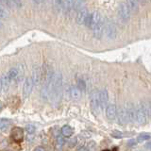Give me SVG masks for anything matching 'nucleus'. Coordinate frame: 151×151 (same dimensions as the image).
I'll return each mask as SVG.
<instances>
[{"label": "nucleus", "instance_id": "obj_1", "mask_svg": "<svg viewBox=\"0 0 151 151\" xmlns=\"http://www.w3.org/2000/svg\"><path fill=\"white\" fill-rule=\"evenodd\" d=\"M151 116L150 105L147 102H141L136 108V122L140 125H144Z\"/></svg>", "mask_w": 151, "mask_h": 151}, {"label": "nucleus", "instance_id": "obj_2", "mask_svg": "<svg viewBox=\"0 0 151 151\" xmlns=\"http://www.w3.org/2000/svg\"><path fill=\"white\" fill-rule=\"evenodd\" d=\"M8 76H9V79H11V81L16 82V83L20 82L23 78V76H24L23 65H18L17 67L11 68L8 72Z\"/></svg>", "mask_w": 151, "mask_h": 151}, {"label": "nucleus", "instance_id": "obj_3", "mask_svg": "<svg viewBox=\"0 0 151 151\" xmlns=\"http://www.w3.org/2000/svg\"><path fill=\"white\" fill-rule=\"evenodd\" d=\"M101 18H102L101 14L99 13L98 12H96V11L93 12L89 13L88 15H87L86 19H85L84 25L86 26L87 27L92 28V29H93V28L98 24V22L100 21Z\"/></svg>", "mask_w": 151, "mask_h": 151}, {"label": "nucleus", "instance_id": "obj_4", "mask_svg": "<svg viewBox=\"0 0 151 151\" xmlns=\"http://www.w3.org/2000/svg\"><path fill=\"white\" fill-rule=\"evenodd\" d=\"M105 29H106V22L105 19L102 17L97 25L93 28V36L96 40H100L103 37V35L105 34Z\"/></svg>", "mask_w": 151, "mask_h": 151}, {"label": "nucleus", "instance_id": "obj_5", "mask_svg": "<svg viewBox=\"0 0 151 151\" xmlns=\"http://www.w3.org/2000/svg\"><path fill=\"white\" fill-rule=\"evenodd\" d=\"M130 9L127 3H121L118 7V17L122 22H127L130 18Z\"/></svg>", "mask_w": 151, "mask_h": 151}, {"label": "nucleus", "instance_id": "obj_6", "mask_svg": "<svg viewBox=\"0 0 151 151\" xmlns=\"http://www.w3.org/2000/svg\"><path fill=\"white\" fill-rule=\"evenodd\" d=\"M63 78L60 72H55L51 82V90H63Z\"/></svg>", "mask_w": 151, "mask_h": 151}, {"label": "nucleus", "instance_id": "obj_7", "mask_svg": "<svg viewBox=\"0 0 151 151\" xmlns=\"http://www.w3.org/2000/svg\"><path fill=\"white\" fill-rule=\"evenodd\" d=\"M105 112H106L107 119L111 121L115 120V118L117 117V113H118V109H117L116 104L114 103L108 104V106L105 109Z\"/></svg>", "mask_w": 151, "mask_h": 151}, {"label": "nucleus", "instance_id": "obj_8", "mask_svg": "<svg viewBox=\"0 0 151 151\" xmlns=\"http://www.w3.org/2000/svg\"><path fill=\"white\" fill-rule=\"evenodd\" d=\"M117 27L113 24L112 22H109L106 25V29H105V35L107 36L108 39L110 40H114L117 37Z\"/></svg>", "mask_w": 151, "mask_h": 151}, {"label": "nucleus", "instance_id": "obj_9", "mask_svg": "<svg viewBox=\"0 0 151 151\" xmlns=\"http://www.w3.org/2000/svg\"><path fill=\"white\" fill-rule=\"evenodd\" d=\"M33 86H34V82H33L32 78H27L25 79V82H24V86H23V97L27 98L29 96V94L32 92Z\"/></svg>", "mask_w": 151, "mask_h": 151}, {"label": "nucleus", "instance_id": "obj_10", "mask_svg": "<svg viewBox=\"0 0 151 151\" xmlns=\"http://www.w3.org/2000/svg\"><path fill=\"white\" fill-rule=\"evenodd\" d=\"M109 102V92L107 89H103L99 91V108L104 111L108 106Z\"/></svg>", "mask_w": 151, "mask_h": 151}, {"label": "nucleus", "instance_id": "obj_11", "mask_svg": "<svg viewBox=\"0 0 151 151\" xmlns=\"http://www.w3.org/2000/svg\"><path fill=\"white\" fill-rule=\"evenodd\" d=\"M67 93L69 94L70 98L74 99V100H78L81 97V90H80L78 85H71L67 89Z\"/></svg>", "mask_w": 151, "mask_h": 151}, {"label": "nucleus", "instance_id": "obj_12", "mask_svg": "<svg viewBox=\"0 0 151 151\" xmlns=\"http://www.w3.org/2000/svg\"><path fill=\"white\" fill-rule=\"evenodd\" d=\"M31 78L33 82H34V85H40L42 83V67L38 65L33 66Z\"/></svg>", "mask_w": 151, "mask_h": 151}, {"label": "nucleus", "instance_id": "obj_13", "mask_svg": "<svg viewBox=\"0 0 151 151\" xmlns=\"http://www.w3.org/2000/svg\"><path fill=\"white\" fill-rule=\"evenodd\" d=\"M88 14H89L88 9L84 8V7L79 9L77 12V15H76V22H77L78 25H84L85 19H86Z\"/></svg>", "mask_w": 151, "mask_h": 151}, {"label": "nucleus", "instance_id": "obj_14", "mask_svg": "<svg viewBox=\"0 0 151 151\" xmlns=\"http://www.w3.org/2000/svg\"><path fill=\"white\" fill-rule=\"evenodd\" d=\"M125 108L127 110V119H129V122L132 123L136 121V108L132 105L131 103H126Z\"/></svg>", "mask_w": 151, "mask_h": 151}, {"label": "nucleus", "instance_id": "obj_15", "mask_svg": "<svg viewBox=\"0 0 151 151\" xmlns=\"http://www.w3.org/2000/svg\"><path fill=\"white\" fill-rule=\"evenodd\" d=\"M117 122L119 125H126L127 123H129V119H127V110L125 106L121 108L120 110H118L117 113Z\"/></svg>", "mask_w": 151, "mask_h": 151}, {"label": "nucleus", "instance_id": "obj_16", "mask_svg": "<svg viewBox=\"0 0 151 151\" xmlns=\"http://www.w3.org/2000/svg\"><path fill=\"white\" fill-rule=\"evenodd\" d=\"M11 136L14 142H16V143H21L24 139L23 129H20V127H14V129H12V130Z\"/></svg>", "mask_w": 151, "mask_h": 151}, {"label": "nucleus", "instance_id": "obj_17", "mask_svg": "<svg viewBox=\"0 0 151 151\" xmlns=\"http://www.w3.org/2000/svg\"><path fill=\"white\" fill-rule=\"evenodd\" d=\"M91 108L92 110L96 111L99 110V91L96 90L92 93V96H91Z\"/></svg>", "mask_w": 151, "mask_h": 151}, {"label": "nucleus", "instance_id": "obj_18", "mask_svg": "<svg viewBox=\"0 0 151 151\" xmlns=\"http://www.w3.org/2000/svg\"><path fill=\"white\" fill-rule=\"evenodd\" d=\"M64 1V8H63V13L66 16H69L73 12L75 8V1L76 0H63Z\"/></svg>", "mask_w": 151, "mask_h": 151}, {"label": "nucleus", "instance_id": "obj_19", "mask_svg": "<svg viewBox=\"0 0 151 151\" xmlns=\"http://www.w3.org/2000/svg\"><path fill=\"white\" fill-rule=\"evenodd\" d=\"M126 3L129 6L132 13H137L139 12V7H140L139 0H126Z\"/></svg>", "mask_w": 151, "mask_h": 151}, {"label": "nucleus", "instance_id": "obj_20", "mask_svg": "<svg viewBox=\"0 0 151 151\" xmlns=\"http://www.w3.org/2000/svg\"><path fill=\"white\" fill-rule=\"evenodd\" d=\"M1 82H2V91L3 92H7L9 88V84H11V79H9L8 74L7 75H3L1 78Z\"/></svg>", "mask_w": 151, "mask_h": 151}, {"label": "nucleus", "instance_id": "obj_21", "mask_svg": "<svg viewBox=\"0 0 151 151\" xmlns=\"http://www.w3.org/2000/svg\"><path fill=\"white\" fill-rule=\"evenodd\" d=\"M61 134H63L65 138H70V137L74 134V129L70 126L65 125L61 127Z\"/></svg>", "mask_w": 151, "mask_h": 151}, {"label": "nucleus", "instance_id": "obj_22", "mask_svg": "<svg viewBox=\"0 0 151 151\" xmlns=\"http://www.w3.org/2000/svg\"><path fill=\"white\" fill-rule=\"evenodd\" d=\"M63 8H64L63 0H55L54 1V11L57 13L63 12Z\"/></svg>", "mask_w": 151, "mask_h": 151}, {"label": "nucleus", "instance_id": "obj_23", "mask_svg": "<svg viewBox=\"0 0 151 151\" xmlns=\"http://www.w3.org/2000/svg\"><path fill=\"white\" fill-rule=\"evenodd\" d=\"M9 16V12L7 11V9L5 8L3 4L0 3V20H4V19H7Z\"/></svg>", "mask_w": 151, "mask_h": 151}, {"label": "nucleus", "instance_id": "obj_24", "mask_svg": "<svg viewBox=\"0 0 151 151\" xmlns=\"http://www.w3.org/2000/svg\"><path fill=\"white\" fill-rule=\"evenodd\" d=\"M151 138V136L150 134L148 133H141L138 135V137H137V142L138 143H143V142L145 141H147Z\"/></svg>", "mask_w": 151, "mask_h": 151}, {"label": "nucleus", "instance_id": "obj_25", "mask_svg": "<svg viewBox=\"0 0 151 151\" xmlns=\"http://www.w3.org/2000/svg\"><path fill=\"white\" fill-rule=\"evenodd\" d=\"M9 125H11V121L9 120L5 119V118H1L0 119V129L1 130L6 129Z\"/></svg>", "mask_w": 151, "mask_h": 151}, {"label": "nucleus", "instance_id": "obj_26", "mask_svg": "<svg viewBox=\"0 0 151 151\" xmlns=\"http://www.w3.org/2000/svg\"><path fill=\"white\" fill-rule=\"evenodd\" d=\"M78 87L81 90L82 93L86 92V82H85V80L83 78H79L78 80Z\"/></svg>", "mask_w": 151, "mask_h": 151}, {"label": "nucleus", "instance_id": "obj_27", "mask_svg": "<svg viewBox=\"0 0 151 151\" xmlns=\"http://www.w3.org/2000/svg\"><path fill=\"white\" fill-rule=\"evenodd\" d=\"M0 3L3 4L5 7H8L9 9H13L14 8L12 0H0Z\"/></svg>", "mask_w": 151, "mask_h": 151}, {"label": "nucleus", "instance_id": "obj_28", "mask_svg": "<svg viewBox=\"0 0 151 151\" xmlns=\"http://www.w3.org/2000/svg\"><path fill=\"white\" fill-rule=\"evenodd\" d=\"M83 7V0H76L75 1V8L74 11H78L79 9H81Z\"/></svg>", "mask_w": 151, "mask_h": 151}, {"label": "nucleus", "instance_id": "obj_29", "mask_svg": "<svg viewBox=\"0 0 151 151\" xmlns=\"http://www.w3.org/2000/svg\"><path fill=\"white\" fill-rule=\"evenodd\" d=\"M65 137L63 135V136H58L57 137V143H58V145H63L64 144H65Z\"/></svg>", "mask_w": 151, "mask_h": 151}, {"label": "nucleus", "instance_id": "obj_30", "mask_svg": "<svg viewBox=\"0 0 151 151\" xmlns=\"http://www.w3.org/2000/svg\"><path fill=\"white\" fill-rule=\"evenodd\" d=\"M26 130H27V133L33 134L35 132V127L33 126V125H27V127H26Z\"/></svg>", "mask_w": 151, "mask_h": 151}, {"label": "nucleus", "instance_id": "obj_31", "mask_svg": "<svg viewBox=\"0 0 151 151\" xmlns=\"http://www.w3.org/2000/svg\"><path fill=\"white\" fill-rule=\"evenodd\" d=\"M12 4H13L14 8H17V9L21 8V7H22V5H23V3H22L21 0H12Z\"/></svg>", "mask_w": 151, "mask_h": 151}, {"label": "nucleus", "instance_id": "obj_32", "mask_svg": "<svg viewBox=\"0 0 151 151\" xmlns=\"http://www.w3.org/2000/svg\"><path fill=\"white\" fill-rule=\"evenodd\" d=\"M87 148L88 150H93L96 148V142H93V141H91L90 143L87 144Z\"/></svg>", "mask_w": 151, "mask_h": 151}, {"label": "nucleus", "instance_id": "obj_33", "mask_svg": "<svg viewBox=\"0 0 151 151\" xmlns=\"http://www.w3.org/2000/svg\"><path fill=\"white\" fill-rule=\"evenodd\" d=\"M111 136L114 137V138H122L123 134L119 131H114V132H112V133H111Z\"/></svg>", "mask_w": 151, "mask_h": 151}, {"label": "nucleus", "instance_id": "obj_34", "mask_svg": "<svg viewBox=\"0 0 151 151\" xmlns=\"http://www.w3.org/2000/svg\"><path fill=\"white\" fill-rule=\"evenodd\" d=\"M137 144V140H133V139H131L129 140V142H127V145L129 146H133Z\"/></svg>", "mask_w": 151, "mask_h": 151}, {"label": "nucleus", "instance_id": "obj_35", "mask_svg": "<svg viewBox=\"0 0 151 151\" xmlns=\"http://www.w3.org/2000/svg\"><path fill=\"white\" fill-rule=\"evenodd\" d=\"M145 147H146V149L151 150V142H149V143H147L145 145Z\"/></svg>", "mask_w": 151, "mask_h": 151}, {"label": "nucleus", "instance_id": "obj_36", "mask_svg": "<svg viewBox=\"0 0 151 151\" xmlns=\"http://www.w3.org/2000/svg\"><path fill=\"white\" fill-rule=\"evenodd\" d=\"M44 1L45 0H33V2L36 3V4H42Z\"/></svg>", "mask_w": 151, "mask_h": 151}, {"label": "nucleus", "instance_id": "obj_37", "mask_svg": "<svg viewBox=\"0 0 151 151\" xmlns=\"http://www.w3.org/2000/svg\"><path fill=\"white\" fill-rule=\"evenodd\" d=\"M35 150H36V151H37V150H45V148L41 147V146H38V147H36V148H35Z\"/></svg>", "mask_w": 151, "mask_h": 151}, {"label": "nucleus", "instance_id": "obj_38", "mask_svg": "<svg viewBox=\"0 0 151 151\" xmlns=\"http://www.w3.org/2000/svg\"><path fill=\"white\" fill-rule=\"evenodd\" d=\"M2 91V82H1V78H0V92Z\"/></svg>", "mask_w": 151, "mask_h": 151}, {"label": "nucleus", "instance_id": "obj_39", "mask_svg": "<svg viewBox=\"0 0 151 151\" xmlns=\"http://www.w3.org/2000/svg\"><path fill=\"white\" fill-rule=\"evenodd\" d=\"M144 2H151V0H143Z\"/></svg>", "mask_w": 151, "mask_h": 151}, {"label": "nucleus", "instance_id": "obj_40", "mask_svg": "<svg viewBox=\"0 0 151 151\" xmlns=\"http://www.w3.org/2000/svg\"><path fill=\"white\" fill-rule=\"evenodd\" d=\"M1 108H2V104L0 103V111H1Z\"/></svg>", "mask_w": 151, "mask_h": 151}, {"label": "nucleus", "instance_id": "obj_41", "mask_svg": "<svg viewBox=\"0 0 151 151\" xmlns=\"http://www.w3.org/2000/svg\"><path fill=\"white\" fill-rule=\"evenodd\" d=\"M149 105H150V109H151V102L149 103Z\"/></svg>", "mask_w": 151, "mask_h": 151}]
</instances>
